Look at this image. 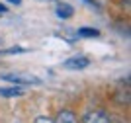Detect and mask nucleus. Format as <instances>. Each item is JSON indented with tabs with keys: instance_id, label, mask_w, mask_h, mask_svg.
I'll return each instance as SVG.
<instances>
[{
	"instance_id": "nucleus-1",
	"label": "nucleus",
	"mask_w": 131,
	"mask_h": 123,
	"mask_svg": "<svg viewBox=\"0 0 131 123\" xmlns=\"http://www.w3.org/2000/svg\"><path fill=\"white\" fill-rule=\"evenodd\" d=\"M88 64H90V59L88 57H84V55H78V57H71V59L65 61V66L71 70H82L86 69Z\"/></svg>"
},
{
	"instance_id": "nucleus-6",
	"label": "nucleus",
	"mask_w": 131,
	"mask_h": 123,
	"mask_svg": "<svg viewBox=\"0 0 131 123\" xmlns=\"http://www.w3.org/2000/svg\"><path fill=\"white\" fill-rule=\"evenodd\" d=\"M77 35H80V37H98L100 31L94 29V27H80V29L77 31Z\"/></svg>"
},
{
	"instance_id": "nucleus-9",
	"label": "nucleus",
	"mask_w": 131,
	"mask_h": 123,
	"mask_svg": "<svg viewBox=\"0 0 131 123\" xmlns=\"http://www.w3.org/2000/svg\"><path fill=\"white\" fill-rule=\"evenodd\" d=\"M8 2H10V4H14V6H20V4H22V0H8Z\"/></svg>"
},
{
	"instance_id": "nucleus-12",
	"label": "nucleus",
	"mask_w": 131,
	"mask_h": 123,
	"mask_svg": "<svg viewBox=\"0 0 131 123\" xmlns=\"http://www.w3.org/2000/svg\"><path fill=\"white\" fill-rule=\"evenodd\" d=\"M125 2H129V0H125Z\"/></svg>"
},
{
	"instance_id": "nucleus-2",
	"label": "nucleus",
	"mask_w": 131,
	"mask_h": 123,
	"mask_svg": "<svg viewBox=\"0 0 131 123\" xmlns=\"http://www.w3.org/2000/svg\"><path fill=\"white\" fill-rule=\"evenodd\" d=\"M82 123H110V117L104 111L96 109V111H88L86 115H84V121Z\"/></svg>"
},
{
	"instance_id": "nucleus-11",
	"label": "nucleus",
	"mask_w": 131,
	"mask_h": 123,
	"mask_svg": "<svg viewBox=\"0 0 131 123\" xmlns=\"http://www.w3.org/2000/svg\"><path fill=\"white\" fill-rule=\"evenodd\" d=\"M84 2H86V4H92V6H98L96 2H94V0H84Z\"/></svg>"
},
{
	"instance_id": "nucleus-4",
	"label": "nucleus",
	"mask_w": 131,
	"mask_h": 123,
	"mask_svg": "<svg viewBox=\"0 0 131 123\" xmlns=\"http://www.w3.org/2000/svg\"><path fill=\"white\" fill-rule=\"evenodd\" d=\"M55 123H78V119H77V115L72 111H69V109H63V111L57 115V121Z\"/></svg>"
},
{
	"instance_id": "nucleus-7",
	"label": "nucleus",
	"mask_w": 131,
	"mask_h": 123,
	"mask_svg": "<svg viewBox=\"0 0 131 123\" xmlns=\"http://www.w3.org/2000/svg\"><path fill=\"white\" fill-rule=\"evenodd\" d=\"M0 94L2 96H20L22 88H0Z\"/></svg>"
},
{
	"instance_id": "nucleus-3",
	"label": "nucleus",
	"mask_w": 131,
	"mask_h": 123,
	"mask_svg": "<svg viewBox=\"0 0 131 123\" xmlns=\"http://www.w3.org/2000/svg\"><path fill=\"white\" fill-rule=\"evenodd\" d=\"M2 78L8 82H14V84H39L41 82L37 78H20V76H14V74H4Z\"/></svg>"
},
{
	"instance_id": "nucleus-10",
	"label": "nucleus",
	"mask_w": 131,
	"mask_h": 123,
	"mask_svg": "<svg viewBox=\"0 0 131 123\" xmlns=\"http://www.w3.org/2000/svg\"><path fill=\"white\" fill-rule=\"evenodd\" d=\"M4 12H6V6H4V4H0V14H4Z\"/></svg>"
},
{
	"instance_id": "nucleus-8",
	"label": "nucleus",
	"mask_w": 131,
	"mask_h": 123,
	"mask_svg": "<svg viewBox=\"0 0 131 123\" xmlns=\"http://www.w3.org/2000/svg\"><path fill=\"white\" fill-rule=\"evenodd\" d=\"M35 123H53V121H51L49 117H43V115H41V117H37V119H35Z\"/></svg>"
},
{
	"instance_id": "nucleus-5",
	"label": "nucleus",
	"mask_w": 131,
	"mask_h": 123,
	"mask_svg": "<svg viewBox=\"0 0 131 123\" xmlns=\"http://www.w3.org/2000/svg\"><path fill=\"white\" fill-rule=\"evenodd\" d=\"M72 6H69V4H63V2H61L59 6H57V16L61 18V20H69V18L72 16Z\"/></svg>"
}]
</instances>
